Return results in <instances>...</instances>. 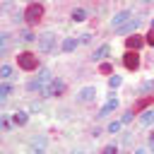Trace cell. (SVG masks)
<instances>
[{"label": "cell", "mask_w": 154, "mask_h": 154, "mask_svg": "<svg viewBox=\"0 0 154 154\" xmlns=\"http://www.w3.org/2000/svg\"><path fill=\"white\" fill-rule=\"evenodd\" d=\"M152 101H154V94H149V96H144V99H140V101L135 103V113H140V111H144V108H147V106H149Z\"/></svg>", "instance_id": "7c38bea8"}, {"label": "cell", "mask_w": 154, "mask_h": 154, "mask_svg": "<svg viewBox=\"0 0 154 154\" xmlns=\"http://www.w3.org/2000/svg\"><path fill=\"white\" fill-rule=\"evenodd\" d=\"M142 43H147V41H144V36H140L137 31L128 34V38H125V46H128V51H140V48H142Z\"/></svg>", "instance_id": "8992f818"}, {"label": "cell", "mask_w": 154, "mask_h": 154, "mask_svg": "<svg viewBox=\"0 0 154 154\" xmlns=\"http://www.w3.org/2000/svg\"><path fill=\"white\" fill-rule=\"evenodd\" d=\"M10 75H12V67H10V65H2V67H0V77H2V79H10Z\"/></svg>", "instance_id": "ffe728a7"}, {"label": "cell", "mask_w": 154, "mask_h": 154, "mask_svg": "<svg viewBox=\"0 0 154 154\" xmlns=\"http://www.w3.org/2000/svg\"><path fill=\"white\" fill-rule=\"evenodd\" d=\"M140 91H144V94H147V91H149V94H154V82H144Z\"/></svg>", "instance_id": "cb8c5ba5"}, {"label": "cell", "mask_w": 154, "mask_h": 154, "mask_svg": "<svg viewBox=\"0 0 154 154\" xmlns=\"http://www.w3.org/2000/svg\"><path fill=\"white\" fill-rule=\"evenodd\" d=\"M144 41H147V43H149V46L154 48V26H152V29H149V34L144 36Z\"/></svg>", "instance_id": "d4e9b609"}, {"label": "cell", "mask_w": 154, "mask_h": 154, "mask_svg": "<svg viewBox=\"0 0 154 154\" xmlns=\"http://www.w3.org/2000/svg\"><path fill=\"white\" fill-rule=\"evenodd\" d=\"M123 65H125L128 70H137V67H140V53H137V51H128V53L123 55Z\"/></svg>", "instance_id": "52a82bcc"}, {"label": "cell", "mask_w": 154, "mask_h": 154, "mask_svg": "<svg viewBox=\"0 0 154 154\" xmlns=\"http://www.w3.org/2000/svg\"><path fill=\"white\" fill-rule=\"evenodd\" d=\"M77 48V38H65L63 41V51L65 53H70V51H75Z\"/></svg>", "instance_id": "2e32d148"}, {"label": "cell", "mask_w": 154, "mask_h": 154, "mask_svg": "<svg viewBox=\"0 0 154 154\" xmlns=\"http://www.w3.org/2000/svg\"><path fill=\"white\" fill-rule=\"evenodd\" d=\"M26 120H29V116H26L24 111H17V113L12 116V123H14V125H26Z\"/></svg>", "instance_id": "5bb4252c"}, {"label": "cell", "mask_w": 154, "mask_h": 154, "mask_svg": "<svg viewBox=\"0 0 154 154\" xmlns=\"http://www.w3.org/2000/svg\"><path fill=\"white\" fill-rule=\"evenodd\" d=\"M31 147H34V149H43V147H46V140H43V137H36V140L31 142Z\"/></svg>", "instance_id": "603a6c76"}, {"label": "cell", "mask_w": 154, "mask_h": 154, "mask_svg": "<svg viewBox=\"0 0 154 154\" xmlns=\"http://www.w3.org/2000/svg\"><path fill=\"white\" fill-rule=\"evenodd\" d=\"M116 106H118V99H116V96H111V99H108V101H106V103H103V108H101V111H99V118H103V116H106V113H111V111H113V108H116Z\"/></svg>", "instance_id": "8fae6325"}, {"label": "cell", "mask_w": 154, "mask_h": 154, "mask_svg": "<svg viewBox=\"0 0 154 154\" xmlns=\"http://www.w3.org/2000/svg\"><path fill=\"white\" fill-rule=\"evenodd\" d=\"M132 116H135V111H125L120 120H123V123H130V120H132Z\"/></svg>", "instance_id": "4316f807"}, {"label": "cell", "mask_w": 154, "mask_h": 154, "mask_svg": "<svg viewBox=\"0 0 154 154\" xmlns=\"http://www.w3.org/2000/svg\"><path fill=\"white\" fill-rule=\"evenodd\" d=\"M152 26H154V19H152Z\"/></svg>", "instance_id": "836d02e7"}, {"label": "cell", "mask_w": 154, "mask_h": 154, "mask_svg": "<svg viewBox=\"0 0 154 154\" xmlns=\"http://www.w3.org/2000/svg\"><path fill=\"white\" fill-rule=\"evenodd\" d=\"M128 19H132V12H130V10H123V12H118V14L111 19V26H113V29H118V26H123Z\"/></svg>", "instance_id": "9c48e42d"}, {"label": "cell", "mask_w": 154, "mask_h": 154, "mask_svg": "<svg viewBox=\"0 0 154 154\" xmlns=\"http://www.w3.org/2000/svg\"><path fill=\"white\" fill-rule=\"evenodd\" d=\"M84 17H87V12H84L82 7H75V10H72V19H75V22H84Z\"/></svg>", "instance_id": "e0dca14e"}, {"label": "cell", "mask_w": 154, "mask_h": 154, "mask_svg": "<svg viewBox=\"0 0 154 154\" xmlns=\"http://www.w3.org/2000/svg\"><path fill=\"white\" fill-rule=\"evenodd\" d=\"M108 53H111V48H108V46H99V48L94 51V55H91V60H103V58H106Z\"/></svg>", "instance_id": "4fadbf2b"}, {"label": "cell", "mask_w": 154, "mask_h": 154, "mask_svg": "<svg viewBox=\"0 0 154 154\" xmlns=\"http://www.w3.org/2000/svg\"><path fill=\"white\" fill-rule=\"evenodd\" d=\"M22 41H36V36L31 31H22Z\"/></svg>", "instance_id": "484cf974"}, {"label": "cell", "mask_w": 154, "mask_h": 154, "mask_svg": "<svg viewBox=\"0 0 154 154\" xmlns=\"http://www.w3.org/2000/svg\"><path fill=\"white\" fill-rule=\"evenodd\" d=\"M137 24H140V19H128V22H125L123 26H118L116 31H118V34H132V31L137 29Z\"/></svg>", "instance_id": "30bf717a"}, {"label": "cell", "mask_w": 154, "mask_h": 154, "mask_svg": "<svg viewBox=\"0 0 154 154\" xmlns=\"http://www.w3.org/2000/svg\"><path fill=\"white\" fill-rule=\"evenodd\" d=\"M142 2H152V0H142Z\"/></svg>", "instance_id": "d6a6232c"}, {"label": "cell", "mask_w": 154, "mask_h": 154, "mask_svg": "<svg viewBox=\"0 0 154 154\" xmlns=\"http://www.w3.org/2000/svg\"><path fill=\"white\" fill-rule=\"evenodd\" d=\"M140 123H142V125H154V111H144V113L140 116Z\"/></svg>", "instance_id": "9a60e30c"}, {"label": "cell", "mask_w": 154, "mask_h": 154, "mask_svg": "<svg viewBox=\"0 0 154 154\" xmlns=\"http://www.w3.org/2000/svg\"><path fill=\"white\" fill-rule=\"evenodd\" d=\"M108 84H111V89H116V87H120V84H123V77H118V75H111Z\"/></svg>", "instance_id": "d6986e66"}, {"label": "cell", "mask_w": 154, "mask_h": 154, "mask_svg": "<svg viewBox=\"0 0 154 154\" xmlns=\"http://www.w3.org/2000/svg\"><path fill=\"white\" fill-rule=\"evenodd\" d=\"M41 17H43V5L41 2H29L26 10H24V22L34 26V24L41 22Z\"/></svg>", "instance_id": "6da1fadb"}, {"label": "cell", "mask_w": 154, "mask_h": 154, "mask_svg": "<svg viewBox=\"0 0 154 154\" xmlns=\"http://www.w3.org/2000/svg\"><path fill=\"white\" fill-rule=\"evenodd\" d=\"M0 125H2V130H7V128H10V118L2 116V123H0Z\"/></svg>", "instance_id": "4dcf8cb0"}, {"label": "cell", "mask_w": 154, "mask_h": 154, "mask_svg": "<svg viewBox=\"0 0 154 154\" xmlns=\"http://www.w3.org/2000/svg\"><path fill=\"white\" fill-rule=\"evenodd\" d=\"M120 125H123V120H113V123H108V132H118Z\"/></svg>", "instance_id": "7402d4cb"}, {"label": "cell", "mask_w": 154, "mask_h": 154, "mask_svg": "<svg viewBox=\"0 0 154 154\" xmlns=\"http://www.w3.org/2000/svg\"><path fill=\"white\" fill-rule=\"evenodd\" d=\"M10 91H12V87H10V84H7V82H2V84H0V99H2V101H5V99H7V96H10Z\"/></svg>", "instance_id": "ac0fdd59"}, {"label": "cell", "mask_w": 154, "mask_h": 154, "mask_svg": "<svg viewBox=\"0 0 154 154\" xmlns=\"http://www.w3.org/2000/svg\"><path fill=\"white\" fill-rule=\"evenodd\" d=\"M5 48H7V34L0 36V51H5Z\"/></svg>", "instance_id": "83f0119b"}, {"label": "cell", "mask_w": 154, "mask_h": 154, "mask_svg": "<svg viewBox=\"0 0 154 154\" xmlns=\"http://www.w3.org/2000/svg\"><path fill=\"white\" fill-rule=\"evenodd\" d=\"M51 79H53L51 70H41V72H38V77H36V79L29 84V89H38V91H43V89H46V84H48Z\"/></svg>", "instance_id": "5b68a950"}, {"label": "cell", "mask_w": 154, "mask_h": 154, "mask_svg": "<svg viewBox=\"0 0 154 154\" xmlns=\"http://www.w3.org/2000/svg\"><path fill=\"white\" fill-rule=\"evenodd\" d=\"M149 147H154V132L149 135Z\"/></svg>", "instance_id": "1f68e13d"}, {"label": "cell", "mask_w": 154, "mask_h": 154, "mask_svg": "<svg viewBox=\"0 0 154 154\" xmlns=\"http://www.w3.org/2000/svg\"><path fill=\"white\" fill-rule=\"evenodd\" d=\"M103 152H106V154H116V152H118V147H116V144H108Z\"/></svg>", "instance_id": "f546056e"}, {"label": "cell", "mask_w": 154, "mask_h": 154, "mask_svg": "<svg viewBox=\"0 0 154 154\" xmlns=\"http://www.w3.org/2000/svg\"><path fill=\"white\" fill-rule=\"evenodd\" d=\"M17 65H19L22 70H26V72H34V70L38 67V58H36L34 53L24 51V53H19V55H17Z\"/></svg>", "instance_id": "7a4b0ae2"}, {"label": "cell", "mask_w": 154, "mask_h": 154, "mask_svg": "<svg viewBox=\"0 0 154 154\" xmlns=\"http://www.w3.org/2000/svg\"><path fill=\"white\" fill-rule=\"evenodd\" d=\"M89 41H91V34H82L79 36V43H89Z\"/></svg>", "instance_id": "f1b7e54d"}, {"label": "cell", "mask_w": 154, "mask_h": 154, "mask_svg": "<svg viewBox=\"0 0 154 154\" xmlns=\"http://www.w3.org/2000/svg\"><path fill=\"white\" fill-rule=\"evenodd\" d=\"M77 99H79L82 103L94 101V99H96V87H84V89H79V91H77Z\"/></svg>", "instance_id": "ba28073f"}, {"label": "cell", "mask_w": 154, "mask_h": 154, "mask_svg": "<svg viewBox=\"0 0 154 154\" xmlns=\"http://www.w3.org/2000/svg\"><path fill=\"white\" fill-rule=\"evenodd\" d=\"M63 91H65V84H63L58 77H53V79L46 84V89H43L41 94H43V96H60Z\"/></svg>", "instance_id": "277c9868"}, {"label": "cell", "mask_w": 154, "mask_h": 154, "mask_svg": "<svg viewBox=\"0 0 154 154\" xmlns=\"http://www.w3.org/2000/svg\"><path fill=\"white\" fill-rule=\"evenodd\" d=\"M99 72H101V75H113V67H111L108 63H101V67H99Z\"/></svg>", "instance_id": "44dd1931"}, {"label": "cell", "mask_w": 154, "mask_h": 154, "mask_svg": "<svg viewBox=\"0 0 154 154\" xmlns=\"http://www.w3.org/2000/svg\"><path fill=\"white\" fill-rule=\"evenodd\" d=\"M36 43H38V51L41 53H51L55 48V34L53 31H43L36 36Z\"/></svg>", "instance_id": "3957f363"}]
</instances>
